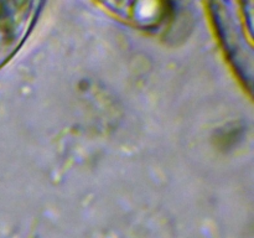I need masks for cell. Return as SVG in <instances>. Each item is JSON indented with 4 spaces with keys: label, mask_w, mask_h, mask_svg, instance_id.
<instances>
[{
    "label": "cell",
    "mask_w": 254,
    "mask_h": 238,
    "mask_svg": "<svg viewBox=\"0 0 254 238\" xmlns=\"http://www.w3.org/2000/svg\"><path fill=\"white\" fill-rule=\"evenodd\" d=\"M36 2H0V66L21 46L36 16Z\"/></svg>",
    "instance_id": "cell-1"
}]
</instances>
